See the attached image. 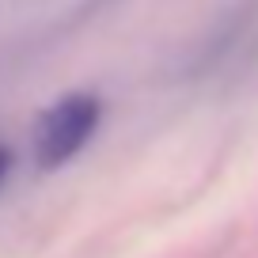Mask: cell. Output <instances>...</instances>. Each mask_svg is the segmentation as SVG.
I'll use <instances>...</instances> for the list:
<instances>
[{"instance_id": "6da1fadb", "label": "cell", "mask_w": 258, "mask_h": 258, "mask_svg": "<svg viewBox=\"0 0 258 258\" xmlns=\"http://www.w3.org/2000/svg\"><path fill=\"white\" fill-rule=\"evenodd\" d=\"M99 114H103V106L88 91H69L53 106H46L42 118L34 121V160H38V167L53 171L73 160L91 141Z\"/></svg>"}, {"instance_id": "7a4b0ae2", "label": "cell", "mask_w": 258, "mask_h": 258, "mask_svg": "<svg viewBox=\"0 0 258 258\" xmlns=\"http://www.w3.org/2000/svg\"><path fill=\"white\" fill-rule=\"evenodd\" d=\"M8 171H12V152H8L4 145H0V182L8 178Z\"/></svg>"}]
</instances>
